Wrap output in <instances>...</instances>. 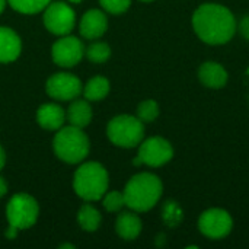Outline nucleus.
<instances>
[{
  "mask_svg": "<svg viewBox=\"0 0 249 249\" xmlns=\"http://www.w3.org/2000/svg\"><path fill=\"white\" fill-rule=\"evenodd\" d=\"M193 28L203 42L222 45L233 38L238 23L228 7L217 3H204L193 15Z\"/></svg>",
  "mask_w": 249,
  "mask_h": 249,
  "instance_id": "obj_1",
  "label": "nucleus"
},
{
  "mask_svg": "<svg viewBox=\"0 0 249 249\" xmlns=\"http://www.w3.org/2000/svg\"><path fill=\"white\" fill-rule=\"evenodd\" d=\"M123 193L125 206L130 210L144 213L158 204L163 193V185L159 177L150 172H140L128 179Z\"/></svg>",
  "mask_w": 249,
  "mask_h": 249,
  "instance_id": "obj_2",
  "label": "nucleus"
},
{
  "mask_svg": "<svg viewBox=\"0 0 249 249\" xmlns=\"http://www.w3.org/2000/svg\"><path fill=\"white\" fill-rule=\"evenodd\" d=\"M109 175L107 168L99 162L82 163L73 175V190L82 200L92 203L99 201L108 191Z\"/></svg>",
  "mask_w": 249,
  "mask_h": 249,
  "instance_id": "obj_3",
  "label": "nucleus"
},
{
  "mask_svg": "<svg viewBox=\"0 0 249 249\" xmlns=\"http://www.w3.org/2000/svg\"><path fill=\"white\" fill-rule=\"evenodd\" d=\"M53 150L55 156L69 165L82 163L89 152H90V142L83 128L67 125L57 130L53 139Z\"/></svg>",
  "mask_w": 249,
  "mask_h": 249,
  "instance_id": "obj_4",
  "label": "nucleus"
},
{
  "mask_svg": "<svg viewBox=\"0 0 249 249\" xmlns=\"http://www.w3.org/2000/svg\"><path fill=\"white\" fill-rule=\"evenodd\" d=\"M107 136L109 142L123 149L137 147L144 139V123L134 115L121 114L107 125Z\"/></svg>",
  "mask_w": 249,
  "mask_h": 249,
  "instance_id": "obj_5",
  "label": "nucleus"
},
{
  "mask_svg": "<svg viewBox=\"0 0 249 249\" xmlns=\"http://www.w3.org/2000/svg\"><path fill=\"white\" fill-rule=\"evenodd\" d=\"M38 216H39L38 201L26 193L15 194L6 206L7 225L19 231L31 229L32 226H35Z\"/></svg>",
  "mask_w": 249,
  "mask_h": 249,
  "instance_id": "obj_6",
  "label": "nucleus"
},
{
  "mask_svg": "<svg viewBox=\"0 0 249 249\" xmlns=\"http://www.w3.org/2000/svg\"><path fill=\"white\" fill-rule=\"evenodd\" d=\"M42 23L53 35H69L76 25V13L73 7L64 1H51L42 10Z\"/></svg>",
  "mask_w": 249,
  "mask_h": 249,
  "instance_id": "obj_7",
  "label": "nucleus"
},
{
  "mask_svg": "<svg viewBox=\"0 0 249 249\" xmlns=\"http://www.w3.org/2000/svg\"><path fill=\"white\" fill-rule=\"evenodd\" d=\"M85 55V45L83 42L73 35H63L60 36L51 47V57L53 61L64 69H70L77 66Z\"/></svg>",
  "mask_w": 249,
  "mask_h": 249,
  "instance_id": "obj_8",
  "label": "nucleus"
},
{
  "mask_svg": "<svg viewBox=\"0 0 249 249\" xmlns=\"http://www.w3.org/2000/svg\"><path fill=\"white\" fill-rule=\"evenodd\" d=\"M45 92L55 101H73L82 95L83 83L77 76L60 71L48 77L45 83Z\"/></svg>",
  "mask_w": 249,
  "mask_h": 249,
  "instance_id": "obj_9",
  "label": "nucleus"
},
{
  "mask_svg": "<svg viewBox=\"0 0 249 249\" xmlns=\"http://www.w3.org/2000/svg\"><path fill=\"white\" fill-rule=\"evenodd\" d=\"M198 229L209 239H223L232 232L233 219L223 209H209L201 213Z\"/></svg>",
  "mask_w": 249,
  "mask_h": 249,
  "instance_id": "obj_10",
  "label": "nucleus"
},
{
  "mask_svg": "<svg viewBox=\"0 0 249 249\" xmlns=\"http://www.w3.org/2000/svg\"><path fill=\"white\" fill-rule=\"evenodd\" d=\"M142 165H147L152 168H159L168 163L174 158L172 144L163 137H149L143 139L139 144V155Z\"/></svg>",
  "mask_w": 249,
  "mask_h": 249,
  "instance_id": "obj_11",
  "label": "nucleus"
},
{
  "mask_svg": "<svg viewBox=\"0 0 249 249\" xmlns=\"http://www.w3.org/2000/svg\"><path fill=\"white\" fill-rule=\"evenodd\" d=\"M107 29H108V18L105 12L101 9L88 10L79 22L80 35L89 41L101 38L107 32Z\"/></svg>",
  "mask_w": 249,
  "mask_h": 249,
  "instance_id": "obj_12",
  "label": "nucleus"
},
{
  "mask_svg": "<svg viewBox=\"0 0 249 249\" xmlns=\"http://www.w3.org/2000/svg\"><path fill=\"white\" fill-rule=\"evenodd\" d=\"M66 112L64 109L54 102L42 104L36 111V123L41 128L48 131H57L64 125Z\"/></svg>",
  "mask_w": 249,
  "mask_h": 249,
  "instance_id": "obj_13",
  "label": "nucleus"
},
{
  "mask_svg": "<svg viewBox=\"0 0 249 249\" xmlns=\"http://www.w3.org/2000/svg\"><path fill=\"white\" fill-rule=\"evenodd\" d=\"M22 53L19 35L9 26H0V63H13Z\"/></svg>",
  "mask_w": 249,
  "mask_h": 249,
  "instance_id": "obj_14",
  "label": "nucleus"
},
{
  "mask_svg": "<svg viewBox=\"0 0 249 249\" xmlns=\"http://www.w3.org/2000/svg\"><path fill=\"white\" fill-rule=\"evenodd\" d=\"M228 71L226 69L216 61H206L200 66L198 79L200 82L210 89H222L228 83Z\"/></svg>",
  "mask_w": 249,
  "mask_h": 249,
  "instance_id": "obj_15",
  "label": "nucleus"
},
{
  "mask_svg": "<svg viewBox=\"0 0 249 249\" xmlns=\"http://www.w3.org/2000/svg\"><path fill=\"white\" fill-rule=\"evenodd\" d=\"M143 223L136 212H123L115 220V232L124 241H134L142 233Z\"/></svg>",
  "mask_w": 249,
  "mask_h": 249,
  "instance_id": "obj_16",
  "label": "nucleus"
},
{
  "mask_svg": "<svg viewBox=\"0 0 249 249\" xmlns=\"http://www.w3.org/2000/svg\"><path fill=\"white\" fill-rule=\"evenodd\" d=\"M92 107L88 99H73L67 112H66V120L69 121L70 125L85 128L90 124L92 121Z\"/></svg>",
  "mask_w": 249,
  "mask_h": 249,
  "instance_id": "obj_17",
  "label": "nucleus"
},
{
  "mask_svg": "<svg viewBox=\"0 0 249 249\" xmlns=\"http://www.w3.org/2000/svg\"><path fill=\"white\" fill-rule=\"evenodd\" d=\"M111 89L109 80L104 76H95L88 80L86 85H83V98L89 102H98L108 96Z\"/></svg>",
  "mask_w": 249,
  "mask_h": 249,
  "instance_id": "obj_18",
  "label": "nucleus"
},
{
  "mask_svg": "<svg viewBox=\"0 0 249 249\" xmlns=\"http://www.w3.org/2000/svg\"><path fill=\"white\" fill-rule=\"evenodd\" d=\"M102 222V216L98 209H95L92 204L86 203L83 204L77 212V223L79 226L86 232H95L99 229Z\"/></svg>",
  "mask_w": 249,
  "mask_h": 249,
  "instance_id": "obj_19",
  "label": "nucleus"
},
{
  "mask_svg": "<svg viewBox=\"0 0 249 249\" xmlns=\"http://www.w3.org/2000/svg\"><path fill=\"white\" fill-rule=\"evenodd\" d=\"M51 3V0H7V4L23 15H35L42 12L48 4Z\"/></svg>",
  "mask_w": 249,
  "mask_h": 249,
  "instance_id": "obj_20",
  "label": "nucleus"
},
{
  "mask_svg": "<svg viewBox=\"0 0 249 249\" xmlns=\"http://www.w3.org/2000/svg\"><path fill=\"white\" fill-rule=\"evenodd\" d=\"M85 55L88 57V60L90 63L102 64V63H107L109 60L111 47L107 42H102V41L92 42L88 48H85Z\"/></svg>",
  "mask_w": 249,
  "mask_h": 249,
  "instance_id": "obj_21",
  "label": "nucleus"
},
{
  "mask_svg": "<svg viewBox=\"0 0 249 249\" xmlns=\"http://www.w3.org/2000/svg\"><path fill=\"white\" fill-rule=\"evenodd\" d=\"M140 121H143L144 124L147 123H153L158 117H159V105L156 101L153 99H146L143 101L139 107H137V115H136Z\"/></svg>",
  "mask_w": 249,
  "mask_h": 249,
  "instance_id": "obj_22",
  "label": "nucleus"
},
{
  "mask_svg": "<svg viewBox=\"0 0 249 249\" xmlns=\"http://www.w3.org/2000/svg\"><path fill=\"white\" fill-rule=\"evenodd\" d=\"M101 200H102L104 209H105L108 213L121 212V209L125 206L124 193H121V191H109V193H105V196H104Z\"/></svg>",
  "mask_w": 249,
  "mask_h": 249,
  "instance_id": "obj_23",
  "label": "nucleus"
},
{
  "mask_svg": "<svg viewBox=\"0 0 249 249\" xmlns=\"http://www.w3.org/2000/svg\"><path fill=\"white\" fill-rule=\"evenodd\" d=\"M101 7L111 15H121L131 6V0H99Z\"/></svg>",
  "mask_w": 249,
  "mask_h": 249,
  "instance_id": "obj_24",
  "label": "nucleus"
},
{
  "mask_svg": "<svg viewBox=\"0 0 249 249\" xmlns=\"http://www.w3.org/2000/svg\"><path fill=\"white\" fill-rule=\"evenodd\" d=\"M182 219V210L175 201H168L163 207V220L169 226H175Z\"/></svg>",
  "mask_w": 249,
  "mask_h": 249,
  "instance_id": "obj_25",
  "label": "nucleus"
},
{
  "mask_svg": "<svg viewBox=\"0 0 249 249\" xmlns=\"http://www.w3.org/2000/svg\"><path fill=\"white\" fill-rule=\"evenodd\" d=\"M238 29H239L241 35H242L245 39H248L249 41V15L244 16V18L241 19V22H239V25H238Z\"/></svg>",
  "mask_w": 249,
  "mask_h": 249,
  "instance_id": "obj_26",
  "label": "nucleus"
},
{
  "mask_svg": "<svg viewBox=\"0 0 249 249\" xmlns=\"http://www.w3.org/2000/svg\"><path fill=\"white\" fill-rule=\"evenodd\" d=\"M19 232H20L19 229H16V228H13V226L7 225V229H6V232H4V236H6L7 239H15V238L18 236V233H19Z\"/></svg>",
  "mask_w": 249,
  "mask_h": 249,
  "instance_id": "obj_27",
  "label": "nucleus"
},
{
  "mask_svg": "<svg viewBox=\"0 0 249 249\" xmlns=\"http://www.w3.org/2000/svg\"><path fill=\"white\" fill-rule=\"evenodd\" d=\"M7 194V182L4 181L3 177H0V198Z\"/></svg>",
  "mask_w": 249,
  "mask_h": 249,
  "instance_id": "obj_28",
  "label": "nucleus"
},
{
  "mask_svg": "<svg viewBox=\"0 0 249 249\" xmlns=\"http://www.w3.org/2000/svg\"><path fill=\"white\" fill-rule=\"evenodd\" d=\"M4 163H6V153H4V149L0 146V171L4 168Z\"/></svg>",
  "mask_w": 249,
  "mask_h": 249,
  "instance_id": "obj_29",
  "label": "nucleus"
},
{
  "mask_svg": "<svg viewBox=\"0 0 249 249\" xmlns=\"http://www.w3.org/2000/svg\"><path fill=\"white\" fill-rule=\"evenodd\" d=\"M7 6V0H0V15L3 13L4 7Z\"/></svg>",
  "mask_w": 249,
  "mask_h": 249,
  "instance_id": "obj_30",
  "label": "nucleus"
},
{
  "mask_svg": "<svg viewBox=\"0 0 249 249\" xmlns=\"http://www.w3.org/2000/svg\"><path fill=\"white\" fill-rule=\"evenodd\" d=\"M60 248H74V245H71V244H64V245H61Z\"/></svg>",
  "mask_w": 249,
  "mask_h": 249,
  "instance_id": "obj_31",
  "label": "nucleus"
},
{
  "mask_svg": "<svg viewBox=\"0 0 249 249\" xmlns=\"http://www.w3.org/2000/svg\"><path fill=\"white\" fill-rule=\"evenodd\" d=\"M69 3H74V4H77V3H80V1H83V0H67Z\"/></svg>",
  "mask_w": 249,
  "mask_h": 249,
  "instance_id": "obj_32",
  "label": "nucleus"
},
{
  "mask_svg": "<svg viewBox=\"0 0 249 249\" xmlns=\"http://www.w3.org/2000/svg\"><path fill=\"white\" fill-rule=\"evenodd\" d=\"M140 1H144V3H149V1H155V0H140Z\"/></svg>",
  "mask_w": 249,
  "mask_h": 249,
  "instance_id": "obj_33",
  "label": "nucleus"
}]
</instances>
